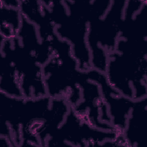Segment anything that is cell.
<instances>
[{
  "instance_id": "6da1fadb",
  "label": "cell",
  "mask_w": 147,
  "mask_h": 147,
  "mask_svg": "<svg viewBox=\"0 0 147 147\" xmlns=\"http://www.w3.org/2000/svg\"><path fill=\"white\" fill-rule=\"evenodd\" d=\"M146 110L147 96L135 100L122 134L125 146H141L145 142L146 135Z\"/></svg>"
},
{
  "instance_id": "7a4b0ae2",
  "label": "cell",
  "mask_w": 147,
  "mask_h": 147,
  "mask_svg": "<svg viewBox=\"0 0 147 147\" xmlns=\"http://www.w3.org/2000/svg\"><path fill=\"white\" fill-rule=\"evenodd\" d=\"M1 36L2 39L17 37L21 26L22 15L20 8L8 7L1 3Z\"/></svg>"
}]
</instances>
